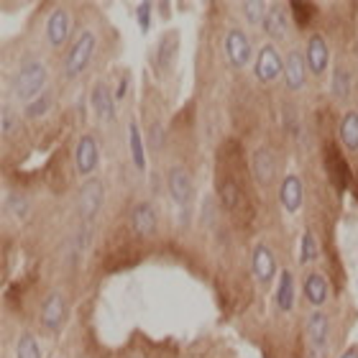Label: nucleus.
<instances>
[{"mask_svg":"<svg viewBox=\"0 0 358 358\" xmlns=\"http://www.w3.org/2000/svg\"><path fill=\"white\" fill-rule=\"evenodd\" d=\"M46 85V67L38 59H23L21 67L15 69L13 77V92L21 103L29 105L38 95H44Z\"/></svg>","mask_w":358,"mask_h":358,"instance_id":"1","label":"nucleus"},{"mask_svg":"<svg viewBox=\"0 0 358 358\" xmlns=\"http://www.w3.org/2000/svg\"><path fill=\"white\" fill-rule=\"evenodd\" d=\"M95 46H97V36L92 31H83L80 36L75 38V44L69 46L67 57H64V75L69 80H75L90 67V62H92V54H95Z\"/></svg>","mask_w":358,"mask_h":358,"instance_id":"2","label":"nucleus"},{"mask_svg":"<svg viewBox=\"0 0 358 358\" xmlns=\"http://www.w3.org/2000/svg\"><path fill=\"white\" fill-rule=\"evenodd\" d=\"M105 202V187L97 177L87 179L83 187H80V194H77V215L83 223H92L97 217V213L103 210Z\"/></svg>","mask_w":358,"mask_h":358,"instance_id":"3","label":"nucleus"},{"mask_svg":"<svg viewBox=\"0 0 358 358\" xmlns=\"http://www.w3.org/2000/svg\"><path fill=\"white\" fill-rule=\"evenodd\" d=\"M328 338H330V320L328 315L317 310L307 320V356L325 358V353H328Z\"/></svg>","mask_w":358,"mask_h":358,"instance_id":"4","label":"nucleus"},{"mask_svg":"<svg viewBox=\"0 0 358 358\" xmlns=\"http://www.w3.org/2000/svg\"><path fill=\"white\" fill-rule=\"evenodd\" d=\"M225 57L231 62V67H236V69L248 67L251 59H256L254 46H251V38H248L246 31H241V29L228 31V36H225Z\"/></svg>","mask_w":358,"mask_h":358,"instance_id":"5","label":"nucleus"},{"mask_svg":"<svg viewBox=\"0 0 358 358\" xmlns=\"http://www.w3.org/2000/svg\"><path fill=\"white\" fill-rule=\"evenodd\" d=\"M166 189L172 194L174 205L187 215L189 208H192L194 189H192V179H189V174H187L182 166H172V169H169V174H166Z\"/></svg>","mask_w":358,"mask_h":358,"instance_id":"6","label":"nucleus"},{"mask_svg":"<svg viewBox=\"0 0 358 358\" xmlns=\"http://www.w3.org/2000/svg\"><path fill=\"white\" fill-rule=\"evenodd\" d=\"M254 72H256V80L264 85L274 83L276 77L284 75V62L274 44H264L259 49V54H256L254 59Z\"/></svg>","mask_w":358,"mask_h":358,"instance_id":"7","label":"nucleus"},{"mask_svg":"<svg viewBox=\"0 0 358 358\" xmlns=\"http://www.w3.org/2000/svg\"><path fill=\"white\" fill-rule=\"evenodd\" d=\"M90 105H92V113H95L97 120L103 123H110L115 120V92H110L105 80H97L90 90Z\"/></svg>","mask_w":358,"mask_h":358,"instance_id":"8","label":"nucleus"},{"mask_svg":"<svg viewBox=\"0 0 358 358\" xmlns=\"http://www.w3.org/2000/svg\"><path fill=\"white\" fill-rule=\"evenodd\" d=\"M69 31H72L69 10L67 8H54L46 18V41H49V46L62 49L69 41Z\"/></svg>","mask_w":358,"mask_h":358,"instance_id":"9","label":"nucleus"},{"mask_svg":"<svg viewBox=\"0 0 358 358\" xmlns=\"http://www.w3.org/2000/svg\"><path fill=\"white\" fill-rule=\"evenodd\" d=\"M307 75H310V67H307V57L297 49H292L284 59V85L289 92H297L307 85Z\"/></svg>","mask_w":358,"mask_h":358,"instance_id":"10","label":"nucleus"},{"mask_svg":"<svg viewBox=\"0 0 358 358\" xmlns=\"http://www.w3.org/2000/svg\"><path fill=\"white\" fill-rule=\"evenodd\" d=\"M305 57H307V67H310V75L322 77L325 72H328V67H330V49H328V41H325V36H322V34H313V36L307 38Z\"/></svg>","mask_w":358,"mask_h":358,"instance_id":"11","label":"nucleus"},{"mask_svg":"<svg viewBox=\"0 0 358 358\" xmlns=\"http://www.w3.org/2000/svg\"><path fill=\"white\" fill-rule=\"evenodd\" d=\"M100 164V146L92 136H83L75 149V172L80 177H90Z\"/></svg>","mask_w":358,"mask_h":358,"instance_id":"12","label":"nucleus"},{"mask_svg":"<svg viewBox=\"0 0 358 358\" xmlns=\"http://www.w3.org/2000/svg\"><path fill=\"white\" fill-rule=\"evenodd\" d=\"M177 54H179V31H166L164 36L159 38L157 52H154V67H157L159 75L172 72Z\"/></svg>","mask_w":358,"mask_h":358,"instance_id":"13","label":"nucleus"},{"mask_svg":"<svg viewBox=\"0 0 358 358\" xmlns=\"http://www.w3.org/2000/svg\"><path fill=\"white\" fill-rule=\"evenodd\" d=\"M64 320H67V302H64L59 292H52L44 299V305H41V325L46 330L57 333V330H62Z\"/></svg>","mask_w":358,"mask_h":358,"instance_id":"14","label":"nucleus"},{"mask_svg":"<svg viewBox=\"0 0 358 358\" xmlns=\"http://www.w3.org/2000/svg\"><path fill=\"white\" fill-rule=\"evenodd\" d=\"M251 271L262 284H271L276 276V259L266 243H256L251 254Z\"/></svg>","mask_w":358,"mask_h":358,"instance_id":"15","label":"nucleus"},{"mask_svg":"<svg viewBox=\"0 0 358 358\" xmlns=\"http://www.w3.org/2000/svg\"><path fill=\"white\" fill-rule=\"evenodd\" d=\"M131 228H134V233L138 236V238H149V236L157 233L159 215H157V210H154L151 202H141V205H136L134 213H131Z\"/></svg>","mask_w":358,"mask_h":358,"instance_id":"16","label":"nucleus"},{"mask_svg":"<svg viewBox=\"0 0 358 358\" xmlns=\"http://www.w3.org/2000/svg\"><path fill=\"white\" fill-rule=\"evenodd\" d=\"M262 26H264V31H266L268 38L284 41V38L289 36V15H287V8L279 6V3H271Z\"/></svg>","mask_w":358,"mask_h":358,"instance_id":"17","label":"nucleus"},{"mask_svg":"<svg viewBox=\"0 0 358 358\" xmlns=\"http://www.w3.org/2000/svg\"><path fill=\"white\" fill-rule=\"evenodd\" d=\"M251 174H254V179L262 187H268L271 182H274L276 159H274V154L266 149V146H262V149L254 151V159H251Z\"/></svg>","mask_w":358,"mask_h":358,"instance_id":"18","label":"nucleus"},{"mask_svg":"<svg viewBox=\"0 0 358 358\" xmlns=\"http://www.w3.org/2000/svg\"><path fill=\"white\" fill-rule=\"evenodd\" d=\"M302 200H305V189H302V179L297 174H287L282 179V187H279V202L287 213H297L302 208Z\"/></svg>","mask_w":358,"mask_h":358,"instance_id":"19","label":"nucleus"},{"mask_svg":"<svg viewBox=\"0 0 358 358\" xmlns=\"http://www.w3.org/2000/svg\"><path fill=\"white\" fill-rule=\"evenodd\" d=\"M302 289H305V299L313 307H322L330 297L328 279H325L322 274H317V271H313V274L305 276V287H302Z\"/></svg>","mask_w":358,"mask_h":358,"instance_id":"20","label":"nucleus"},{"mask_svg":"<svg viewBox=\"0 0 358 358\" xmlns=\"http://www.w3.org/2000/svg\"><path fill=\"white\" fill-rule=\"evenodd\" d=\"M128 149H131V162L138 172H146V149H143V136L138 131V123L131 120L128 123Z\"/></svg>","mask_w":358,"mask_h":358,"instance_id":"21","label":"nucleus"},{"mask_svg":"<svg viewBox=\"0 0 358 358\" xmlns=\"http://www.w3.org/2000/svg\"><path fill=\"white\" fill-rule=\"evenodd\" d=\"M338 138L348 151H358V113L348 110L341 118V128H338Z\"/></svg>","mask_w":358,"mask_h":358,"instance_id":"22","label":"nucleus"},{"mask_svg":"<svg viewBox=\"0 0 358 358\" xmlns=\"http://www.w3.org/2000/svg\"><path fill=\"white\" fill-rule=\"evenodd\" d=\"M276 307L282 313H289L294 307V276H292L289 268L282 271V279H279V287H276Z\"/></svg>","mask_w":358,"mask_h":358,"instance_id":"23","label":"nucleus"},{"mask_svg":"<svg viewBox=\"0 0 358 358\" xmlns=\"http://www.w3.org/2000/svg\"><path fill=\"white\" fill-rule=\"evenodd\" d=\"M15 358H41V345H38L34 333H21L15 341Z\"/></svg>","mask_w":358,"mask_h":358,"instance_id":"24","label":"nucleus"},{"mask_svg":"<svg viewBox=\"0 0 358 358\" xmlns=\"http://www.w3.org/2000/svg\"><path fill=\"white\" fill-rule=\"evenodd\" d=\"M330 90H333V95H336L338 100H348V97H351V75H348V69L338 67L336 72H333Z\"/></svg>","mask_w":358,"mask_h":358,"instance_id":"25","label":"nucleus"},{"mask_svg":"<svg viewBox=\"0 0 358 358\" xmlns=\"http://www.w3.org/2000/svg\"><path fill=\"white\" fill-rule=\"evenodd\" d=\"M328 169H330V177L336 179L338 187H345V185H348V179H351V172H348V166H345L343 159H338L336 149H330V154H328Z\"/></svg>","mask_w":358,"mask_h":358,"instance_id":"26","label":"nucleus"},{"mask_svg":"<svg viewBox=\"0 0 358 358\" xmlns=\"http://www.w3.org/2000/svg\"><path fill=\"white\" fill-rule=\"evenodd\" d=\"M320 254V248H317V238H315L313 231H305L302 233V241H299V264H313Z\"/></svg>","mask_w":358,"mask_h":358,"instance_id":"27","label":"nucleus"},{"mask_svg":"<svg viewBox=\"0 0 358 358\" xmlns=\"http://www.w3.org/2000/svg\"><path fill=\"white\" fill-rule=\"evenodd\" d=\"M0 131H3V138H13L15 134H18V113L10 108L8 103H3V110H0Z\"/></svg>","mask_w":358,"mask_h":358,"instance_id":"28","label":"nucleus"},{"mask_svg":"<svg viewBox=\"0 0 358 358\" xmlns=\"http://www.w3.org/2000/svg\"><path fill=\"white\" fill-rule=\"evenodd\" d=\"M241 10H243L246 23H264V18H266V13H268V6L262 3V0H248V3L241 6Z\"/></svg>","mask_w":358,"mask_h":358,"instance_id":"29","label":"nucleus"},{"mask_svg":"<svg viewBox=\"0 0 358 358\" xmlns=\"http://www.w3.org/2000/svg\"><path fill=\"white\" fill-rule=\"evenodd\" d=\"M49 108H52V95L44 92V95H38L36 100H31L26 105V118H44L46 113H49Z\"/></svg>","mask_w":358,"mask_h":358,"instance_id":"30","label":"nucleus"},{"mask_svg":"<svg viewBox=\"0 0 358 358\" xmlns=\"http://www.w3.org/2000/svg\"><path fill=\"white\" fill-rule=\"evenodd\" d=\"M289 10L294 13V21H297L299 26H307V23L313 21L315 6L313 3H299V0H294V3H289Z\"/></svg>","mask_w":358,"mask_h":358,"instance_id":"31","label":"nucleus"},{"mask_svg":"<svg viewBox=\"0 0 358 358\" xmlns=\"http://www.w3.org/2000/svg\"><path fill=\"white\" fill-rule=\"evenodd\" d=\"M151 10H154V3H141V6L136 8V21H138L141 34H149L151 29Z\"/></svg>","mask_w":358,"mask_h":358,"instance_id":"32","label":"nucleus"},{"mask_svg":"<svg viewBox=\"0 0 358 358\" xmlns=\"http://www.w3.org/2000/svg\"><path fill=\"white\" fill-rule=\"evenodd\" d=\"M220 200H223L225 208H236V202L241 200V192L236 189V185H233L231 179H228V182L220 187Z\"/></svg>","mask_w":358,"mask_h":358,"instance_id":"33","label":"nucleus"},{"mask_svg":"<svg viewBox=\"0 0 358 358\" xmlns=\"http://www.w3.org/2000/svg\"><path fill=\"white\" fill-rule=\"evenodd\" d=\"M8 208H10V213H13L18 220L29 215V200H26V197H21V194H13V197H8Z\"/></svg>","mask_w":358,"mask_h":358,"instance_id":"34","label":"nucleus"},{"mask_svg":"<svg viewBox=\"0 0 358 358\" xmlns=\"http://www.w3.org/2000/svg\"><path fill=\"white\" fill-rule=\"evenodd\" d=\"M149 134H151V138H149L151 146H154V149H162V146H164V128L159 126V123H151Z\"/></svg>","mask_w":358,"mask_h":358,"instance_id":"35","label":"nucleus"},{"mask_svg":"<svg viewBox=\"0 0 358 358\" xmlns=\"http://www.w3.org/2000/svg\"><path fill=\"white\" fill-rule=\"evenodd\" d=\"M126 92H128V77H120V83H118V87H115V100H123L126 97Z\"/></svg>","mask_w":358,"mask_h":358,"instance_id":"36","label":"nucleus"},{"mask_svg":"<svg viewBox=\"0 0 358 358\" xmlns=\"http://www.w3.org/2000/svg\"><path fill=\"white\" fill-rule=\"evenodd\" d=\"M341 358H358V348H348Z\"/></svg>","mask_w":358,"mask_h":358,"instance_id":"37","label":"nucleus"}]
</instances>
